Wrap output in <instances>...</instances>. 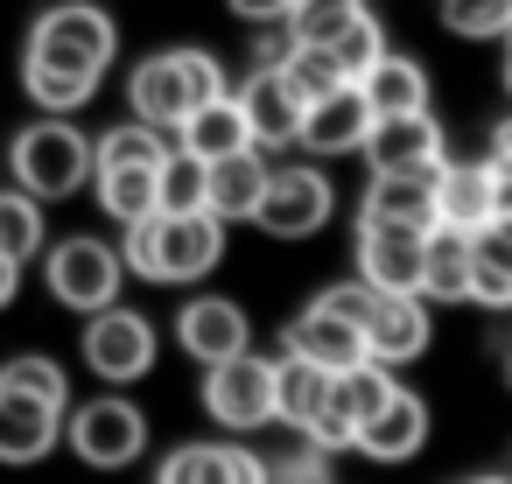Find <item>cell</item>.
<instances>
[{
    "instance_id": "1",
    "label": "cell",
    "mask_w": 512,
    "mask_h": 484,
    "mask_svg": "<svg viewBox=\"0 0 512 484\" xmlns=\"http://www.w3.org/2000/svg\"><path fill=\"white\" fill-rule=\"evenodd\" d=\"M120 253H127V274L162 281V288H190L225 260V218L218 211H155V218L127 225Z\"/></svg>"
},
{
    "instance_id": "2",
    "label": "cell",
    "mask_w": 512,
    "mask_h": 484,
    "mask_svg": "<svg viewBox=\"0 0 512 484\" xmlns=\"http://www.w3.org/2000/svg\"><path fill=\"white\" fill-rule=\"evenodd\" d=\"M113 50H120V29H113L106 8H92V0H57L29 29L22 78H85V85H99Z\"/></svg>"
},
{
    "instance_id": "3",
    "label": "cell",
    "mask_w": 512,
    "mask_h": 484,
    "mask_svg": "<svg viewBox=\"0 0 512 484\" xmlns=\"http://www.w3.org/2000/svg\"><path fill=\"white\" fill-rule=\"evenodd\" d=\"M8 169H15V183L29 197H50V204L57 197H78L92 183V169H99V134L71 127V113H43V120H29L15 134Z\"/></svg>"
},
{
    "instance_id": "4",
    "label": "cell",
    "mask_w": 512,
    "mask_h": 484,
    "mask_svg": "<svg viewBox=\"0 0 512 484\" xmlns=\"http://www.w3.org/2000/svg\"><path fill=\"white\" fill-rule=\"evenodd\" d=\"M218 92H225V71H218L211 50H155V57H141L134 78H127L134 120H155V127H169V134H176L204 99H218Z\"/></svg>"
},
{
    "instance_id": "5",
    "label": "cell",
    "mask_w": 512,
    "mask_h": 484,
    "mask_svg": "<svg viewBox=\"0 0 512 484\" xmlns=\"http://www.w3.org/2000/svg\"><path fill=\"white\" fill-rule=\"evenodd\" d=\"M120 281H127V253L106 246V239H92V232L57 239L50 260H43V288H50L64 309H78V316L113 309V302H120Z\"/></svg>"
},
{
    "instance_id": "6",
    "label": "cell",
    "mask_w": 512,
    "mask_h": 484,
    "mask_svg": "<svg viewBox=\"0 0 512 484\" xmlns=\"http://www.w3.org/2000/svg\"><path fill=\"white\" fill-rule=\"evenodd\" d=\"M64 442L78 449V463H92V470H127V463H141V449H148V414L127 400V393H99V400H85V407H71L64 414Z\"/></svg>"
},
{
    "instance_id": "7",
    "label": "cell",
    "mask_w": 512,
    "mask_h": 484,
    "mask_svg": "<svg viewBox=\"0 0 512 484\" xmlns=\"http://www.w3.org/2000/svg\"><path fill=\"white\" fill-rule=\"evenodd\" d=\"M204 414L232 435H253L274 421V358L260 351H239V358H218L204 365Z\"/></svg>"
},
{
    "instance_id": "8",
    "label": "cell",
    "mask_w": 512,
    "mask_h": 484,
    "mask_svg": "<svg viewBox=\"0 0 512 484\" xmlns=\"http://www.w3.org/2000/svg\"><path fill=\"white\" fill-rule=\"evenodd\" d=\"M393 365H379V358H358L351 372H337V386H330V407L302 428L316 449H330V456H344V449H358V428L393 400Z\"/></svg>"
},
{
    "instance_id": "9",
    "label": "cell",
    "mask_w": 512,
    "mask_h": 484,
    "mask_svg": "<svg viewBox=\"0 0 512 484\" xmlns=\"http://www.w3.org/2000/svg\"><path fill=\"white\" fill-rule=\"evenodd\" d=\"M421 274H428V225L358 211V281H372L386 295H421Z\"/></svg>"
},
{
    "instance_id": "10",
    "label": "cell",
    "mask_w": 512,
    "mask_h": 484,
    "mask_svg": "<svg viewBox=\"0 0 512 484\" xmlns=\"http://www.w3.org/2000/svg\"><path fill=\"white\" fill-rule=\"evenodd\" d=\"M85 365L106 379V386H134V379H148V365H155V323L141 316V309H92L85 316Z\"/></svg>"
},
{
    "instance_id": "11",
    "label": "cell",
    "mask_w": 512,
    "mask_h": 484,
    "mask_svg": "<svg viewBox=\"0 0 512 484\" xmlns=\"http://www.w3.org/2000/svg\"><path fill=\"white\" fill-rule=\"evenodd\" d=\"M372 127H379V106H372V92L351 78V85L323 92V99L302 113V148L323 155V162H337V155H365Z\"/></svg>"
},
{
    "instance_id": "12",
    "label": "cell",
    "mask_w": 512,
    "mask_h": 484,
    "mask_svg": "<svg viewBox=\"0 0 512 484\" xmlns=\"http://www.w3.org/2000/svg\"><path fill=\"white\" fill-rule=\"evenodd\" d=\"M330 211H337V190H330L323 169H274L267 204H260L253 225H260L267 239H309V232L330 225Z\"/></svg>"
},
{
    "instance_id": "13",
    "label": "cell",
    "mask_w": 512,
    "mask_h": 484,
    "mask_svg": "<svg viewBox=\"0 0 512 484\" xmlns=\"http://www.w3.org/2000/svg\"><path fill=\"white\" fill-rule=\"evenodd\" d=\"M239 106H246L253 148H302V113H309V99L295 92V78H288L281 64H253V78L239 85Z\"/></svg>"
},
{
    "instance_id": "14",
    "label": "cell",
    "mask_w": 512,
    "mask_h": 484,
    "mask_svg": "<svg viewBox=\"0 0 512 484\" xmlns=\"http://www.w3.org/2000/svg\"><path fill=\"white\" fill-rule=\"evenodd\" d=\"M176 344H183L197 365H218V358L253 351V323H246V309L225 302V295H190V302L176 309Z\"/></svg>"
},
{
    "instance_id": "15",
    "label": "cell",
    "mask_w": 512,
    "mask_h": 484,
    "mask_svg": "<svg viewBox=\"0 0 512 484\" xmlns=\"http://www.w3.org/2000/svg\"><path fill=\"white\" fill-rule=\"evenodd\" d=\"M372 176H414V169H442V127L435 113H379L372 141H365Z\"/></svg>"
},
{
    "instance_id": "16",
    "label": "cell",
    "mask_w": 512,
    "mask_h": 484,
    "mask_svg": "<svg viewBox=\"0 0 512 484\" xmlns=\"http://www.w3.org/2000/svg\"><path fill=\"white\" fill-rule=\"evenodd\" d=\"M281 351H295V358H316V365H330V372H351L358 358H372V351H365V330H358L344 309H330V302H309L302 316H288V330H281Z\"/></svg>"
},
{
    "instance_id": "17",
    "label": "cell",
    "mask_w": 512,
    "mask_h": 484,
    "mask_svg": "<svg viewBox=\"0 0 512 484\" xmlns=\"http://www.w3.org/2000/svg\"><path fill=\"white\" fill-rule=\"evenodd\" d=\"M365 351L379 365H414L428 351V295H372L365 309Z\"/></svg>"
},
{
    "instance_id": "18",
    "label": "cell",
    "mask_w": 512,
    "mask_h": 484,
    "mask_svg": "<svg viewBox=\"0 0 512 484\" xmlns=\"http://www.w3.org/2000/svg\"><path fill=\"white\" fill-rule=\"evenodd\" d=\"M64 414L71 407H50L36 393L0 386V463H43L64 442Z\"/></svg>"
},
{
    "instance_id": "19",
    "label": "cell",
    "mask_w": 512,
    "mask_h": 484,
    "mask_svg": "<svg viewBox=\"0 0 512 484\" xmlns=\"http://www.w3.org/2000/svg\"><path fill=\"white\" fill-rule=\"evenodd\" d=\"M498 218V169L491 162H442L435 169V225L477 232Z\"/></svg>"
},
{
    "instance_id": "20",
    "label": "cell",
    "mask_w": 512,
    "mask_h": 484,
    "mask_svg": "<svg viewBox=\"0 0 512 484\" xmlns=\"http://www.w3.org/2000/svg\"><path fill=\"white\" fill-rule=\"evenodd\" d=\"M155 484H267V456H253L239 442H183L162 456Z\"/></svg>"
},
{
    "instance_id": "21",
    "label": "cell",
    "mask_w": 512,
    "mask_h": 484,
    "mask_svg": "<svg viewBox=\"0 0 512 484\" xmlns=\"http://www.w3.org/2000/svg\"><path fill=\"white\" fill-rule=\"evenodd\" d=\"M421 442H428V400L414 386H393V400L358 428V449L372 463H407V456H421Z\"/></svg>"
},
{
    "instance_id": "22",
    "label": "cell",
    "mask_w": 512,
    "mask_h": 484,
    "mask_svg": "<svg viewBox=\"0 0 512 484\" xmlns=\"http://www.w3.org/2000/svg\"><path fill=\"white\" fill-rule=\"evenodd\" d=\"M267 183H274L267 148H239V155L211 162V211H218L225 225H253L260 204H267Z\"/></svg>"
},
{
    "instance_id": "23",
    "label": "cell",
    "mask_w": 512,
    "mask_h": 484,
    "mask_svg": "<svg viewBox=\"0 0 512 484\" xmlns=\"http://www.w3.org/2000/svg\"><path fill=\"white\" fill-rule=\"evenodd\" d=\"M330 386H337V372H330V365L281 351V358H274V421H288V428L302 435V428L330 407Z\"/></svg>"
},
{
    "instance_id": "24",
    "label": "cell",
    "mask_w": 512,
    "mask_h": 484,
    "mask_svg": "<svg viewBox=\"0 0 512 484\" xmlns=\"http://www.w3.org/2000/svg\"><path fill=\"white\" fill-rule=\"evenodd\" d=\"M176 141L183 148H197L204 162H225V155H239V148H253V127H246V106H239V92H218V99H204L183 127H176Z\"/></svg>"
},
{
    "instance_id": "25",
    "label": "cell",
    "mask_w": 512,
    "mask_h": 484,
    "mask_svg": "<svg viewBox=\"0 0 512 484\" xmlns=\"http://www.w3.org/2000/svg\"><path fill=\"white\" fill-rule=\"evenodd\" d=\"M470 274H477V232L428 225V274H421V295H428V302H470Z\"/></svg>"
},
{
    "instance_id": "26",
    "label": "cell",
    "mask_w": 512,
    "mask_h": 484,
    "mask_svg": "<svg viewBox=\"0 0 512 484\" xmlns=\"http://www.w3.org/2000/svg\"><path fill=\"white\" fill-rule=\"evenodd\" d=\"M92 190H99V211L120 218V225H141L162 211V169L148 162H113V169H92Z\"/></svg>"
},
{
    "instance_id": "27",
    "label": "cell",
    "mask_w": 512,
    "mask_h": 484,
    "mask_svg": "<svg viewBox=\"0 0 512 484\" xmlns=\"http://www.w3.org/2000/svg\"><path fill=\"white\" fill-rule=\"evenodd\" d=\"M365 218H400V225H435V169L414 176H372Z\"/></svg>"
},
{
    "instance_id": "28",
    "label": "cell",
    "mask_w": 512,
    "mask_h": 484,
    "mask_svg": "<svg viewBox=\"0 0 512 484\" xmlns=\"http://www.w3.org/2000/svg\"><path fill=\"white\" fill-rule=\"evenodd\" d=\"M365 92H372L379 113H428V71L414 57H400V50L379 57V71L365 78Z\"/></svg>"
},
{
    "instance_id": "29",
    "label": "cell",
    "mask_w": 512,
    "mask_h": 484,
    "mask_svg": "<svg viewBox=\"0 0 512 484\" xmlns=\"http://www.w3.org/2000/svg\"><path fill=\"white\" fill-rule=\"evenodd\" d=\"M0 253H8L15 267H29L43 253V197H29L22 183L0 190Z\"/></svg>"
},
{
    "instance_id": "30",
    "label": "cell",
    "mask_w": 512,
    "mask_h": 484,
    "mask_svg": "<svg viewBox=\"0 0 512 484\" xmlns=\"http://www.w3.org/2000/svg\"><path fill=\"white\" fill-rule=\"evenodd\" d=\"M162 211H211V162L183 141L162 162Z\"/></svg>"
},
{
    "instance_id": "31",
    "label": "cell",
    "mask_w": 512,
    "mask_h": 484,
    "mask_svg": "<svg viewBox=\"0 0 512 484\" xmlns=\"http://www.w3.org/2000/svg\"><path fill=\"white\" fill-rule=\"evenodd\" d=\"M358 15H372L365 8V0H295V8H288V29H295V43H337Z\"/></svg>"
},
{
    "instance_id": "32",
    "label": "cell",
    "mask_w": 512,
    "mask_h": 484,
    "mask_svg": "<svg viewBox=\"0 0 512 484\" xmlns=\"http://www.w3.org/2000/svg\"><path fill=\"white\" fill-rule=\"evenodd\" d=\"M0 386L36 393V400H50V407H71V379H64V365H57V358H43V351L8 358V365H0Z\"/></svg>"
},
{
    "instance_id": "33",
    "label": "cell",
    "mask_w": 512,
    "mask_h": 484,
    "mask_svg": "<svg viewBox=\"0 0 512 484\" xmlns=\"http://www.w3.org/2000/svg\"><path fill=\"white\" fill-rule=\"evenodd\" d=\"M442 29L449 36H512V0H442Z\"/></svg>"
},
{
    "instance_id": "34",
    "label": "cell",
    "mask_w": 512,
    "mask_h": 484,
    "mask_svg": "<svg viewBox=\"0 0 512 484\" xmlns=\"http://www.w3.org/2000/svg\"><path fill=\"white\" fill-rule=\"evenodd\" d=\"M281 71L295 78V92H302L309 106H316L323 92H337V85H351V78H344V64H337V50H323V43H295V57H288Z\"/></svg>"
},
{
    "instance_id": "35",
    "label": "cell",
    "mask_w": 512,
    "mask_h": 484,
    "mask_svg": "<svg viewBox=\"0 0 512 484\" xmlns=\"http://www.w3.org/2000/svg\"><path fill=\"white\" fill-rule=\"evenodd\" d=\"M330 50H337L344 78H358V85H365V78L379 71V57H386V29H379L372 15H358V22H351V29H344V36L330 43Z\"/></svg>"
},
{
    "instance_id": "36",
    "label": "cell",
    "mask_w": 512,
    "mask_h": 484,
    "mask_svg": "<svg viewBox=\"0 0 512 484\" xmlns=\"http://www.w3.org/2000/svg\"><path fill=\"white\" fill-rule=\"evenodd\" d=\"M337 456L330 449H316L309 435H302V449L295 456H281V463H267V484H337V470H330Z\"/></svg>"
},
{
    "instance_id": "37",
    "label": "cell",
    "mask_w": 512,
    "mask_h": 484,
    "mask_svg": "<svg viewBox=\"0 0 512 484\" xmlns=\"http://www.w3.org/2000/svg\"><path fill=\"white\" fill-rule=\"evenodd\" d=\"M477 253H484V260H498V267L512 274V211H498L491 225H477Z\"/></svg>"
},
{
    "instance_id": "38",
    "label": "cell",
    "mask_w": 512,
    "mask_h": 484,
    "mask_svg": "<svg viewBox=\"0 0 512 484\" xmlns=\"http://www.w3.org/2000/svg\"><path fill=\"white\" fill-rule=\"evenodd\" d=\"M225 8H232L239 22H260V29H267V22H288L295 0H225Z\"/></svg>"
},
{
    "instance_id": "39",
    "label": "cell",
    "mask_w": 512,
    "mask_h": 484,
    "mask_svg": "<svg viewBox=\"0 0 512 484\" xmlns=\"http://www.w3.org/2000/svg\"><path fill=\"white\" fill-rule=\"evenodd\" d=\"M498 176H512V120H498V134H491V155H484Z\"/></svg>"
},
{
    "instance_id": "40",
    "label": "cell",
    "mask_w": 512,
    "mask_h": 484,
    "mask_svg": "<svg viewBox=\"0 0 512 484\" xmlns=\"http://www.w3.org/2000/svg\"><path fill=\"white\" fill-rule=\"evenodd\" d=\"M15 288H22V267H15L8 253H0V309H8V302H15Z\"/></svg>"
},
{
    "instance_id": "41",
    "label": "cell",
    "mask_w": 512,
    "mask_h": 484,
    "mask_svg": "<svg viewBox=\"0 0 512 484\" xmlns=\"http://www.w3.org/2000/svg\"><path fill=\"white\" fill-rule=\"evenodd\" d=\"M505 92H512V43H505Z\"/></svg>"
},
{
    "instance_id": "42",
    "label": "cell",
    "mask_w": 512,
    "mask_h": 484,
    "mask_svg": "<svg viewBox=\"0 0 512 484\" xmlns=\"http://www.w3.org/2000/svg\"><path fill=\"white\" fill-rule=\"evenodd\" d=\"M463 484H512V477H463Z\"/></svg>"
},
{
    "instance_id": "43",
    "label": "cell",
    "mask_w": 512,
    "mask_h": 484,
    "mask_svg": "<svg viewBox=\"0 0 512 484\" xmlns=\"http://www.w3.org/2000/svg\"><path fill=\"white\" fill-rule=\"evenodd\" d=\"M505 379H512V365H505Z\"/></svg>"
},
{
    "instance_id": "44",
    "label": "cell",
    "mask_w": 512,
    "mask_h": 484,
    "mask_svg": "<svg viewBox=\"0 0 512 484\" xmlns=\"http://www.w3.org/2000/svg\"><path fill=\"white\" fill-rule=\"evenodd\" d=\"M505 43H512V36H505Z\"/></svg>"
}]
</instances>
